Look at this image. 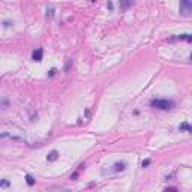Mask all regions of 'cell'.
<instances>
[{"mask_svg": "<svg viewBox=\"0 0 192 192\" xmlns=\"http://www.w3.org/2000/svg\"><path fill=\"white\" fill-rule=\"evenodd\" d=\"M150 105L153 108H159V110H171L174 107L173 101H168V99H153Z\"/></svg>", "mask_w": 192, "mask_h": 192, "instance_id": "obj_1", "label": "cell"}, {"mask_svg": "<svg viewBox=\"0 0 192 192\" xmlns=\"http://www.w3.org/2000/svg\"><path fill=\"white\" fill-rule=\"evenodd\" d=\"M191 11H192V2L185 0V2H182V3H180V12H182L183 15H188Z\"/></svg>", "mask_w": 192, "mask_h": 192, "instance_id": "obj_2", "label": "cell"}, {"mask_svg": "<svg viewBox=\"0 0 192 192\" xmlns=\"http://www.w3.org/2000/svg\"><path fill=\"white\" fill-rule=\"evenodd\" d=\"M42 56H44L42 48H38V50H35V51H33V54H32L33 60H36V62H41V60H42Z\"/></svg>", "mask_w": 192, "mask_h": 192, "instance_id": "obj_3", "label": "cell"}, {"mask_svg": "<svg viewBox=\"0 0 192 192\" xmlns=\"http://www.w3.org/2000/svg\"><path fill=\"white\" fill-rule=\"evenodd\" d=\"M125 167H126V164H125V162H116L113 168H114V171H123V170H125Z\"/></svg>", "mask_w": 192, "mask_h": 192, "instance_id": "obj_4", "label": "cell"}, {"mask_svg": "<svg viewBox=\"0 0 192 192\" xmlns=\"http://www.w3.org/2000/svg\"><path fill=\"white\" fill-rule=\"evenodd\" d=\"M57 156H59V153H57L56 150H53V152H50V153H48L47 159H48L50 162H53V161H56V159H57Z\"/></svg>", "mask_w": 192, "mask_h": 192, "instance_id": "obj_5", "label": "cell"}, {"mask_svg": "<svg viewBox=\"0 0 192 192\" xmlns=\"http://www.w3.org/2000/svg\"><path fill=\"white\" fill-rule=\"evenodd\" d=\"M179 128H180V131H186V132H191V131H192V128H191V125H189V123H182Z\"/></svg>", "mask_w": 192, "mask_h": 192, "instance_id": "obj_6", "label": "cell"}, {"mask_svg": "<svg viewBox=\"0 0 192 192\" xmlns=\"http://www.w3.org/2000/svg\"><path fill=\"white\" fill-rule=\"evenodd\" d=\"M26 182H27V185H29V186H33V185H35V179H33L30 174L26 176Z\"/></svg>", "mask_w": 192, "mask_h": 192, "instance_id": "obj_7", "label": "cell"}, {"mask_svg": "<svg viewBox=\"0 0 192 192\" xmlns=\"http://www.w3.org/2000/svg\"><path fill=\"white\" fill-rule=\"evenodd\" d=\"M9 185H11V183H9L8 180H3V179L0 180V188H8Z\"/></svg>", "mask_w": 192, "mask_h": 192, "instance_id": "obj_8", "label": "cell"}, {"mask_svg": "<svg viewBox=\"0 0 192 192\" xmlns=\"http://www.w3.org/2000/svg\"><path fill=\"white\" fill-rule=\"evenodd\" d=\"M164 192H177V188H168V189H165Z\"/></svg>", "mask_w": 192, "mask_h": 192, "instance_id": "obj_9", "label": "cell"}, {"mask_svg": "<svg viewBox=\"0 0 192 192\" xmlns=\"http://www.w3.org/2000/svg\"><path fill=\"white\" fill-rule=\"evenodd\" d=\"M149 164H150V161H144V162H143V167H147Z\"/></svg>", "mask_w": 192, "mask_h": 192, "instance_id": "obj_10", "label": "cell"}]
</instances>
